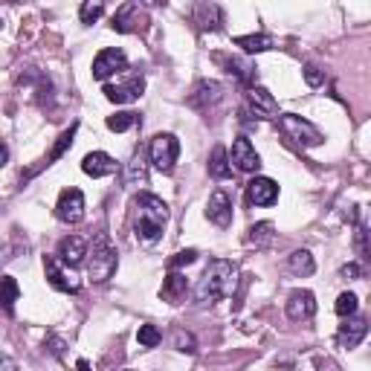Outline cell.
<instances>
[{
	"instance_id": "484cf974",
	"label": "cell",
	"mask_w": 371,
	"mask_h": 371,
	"mask_svg": "<svg viewBox=\"0 0 371 371\" xmlns=\"http://www.w3.org/2000/svg\"><path fill=\"white\" fill-rule=\"evenodd\" d=\"M223 67H226V73L229 76H235L241 84H250L253 81V64L250 61H241V59H223Z\"/></svg>"
},
{
	"instance_id": "5bb4252c",
	"label": "cell",
	"mask_w": 371,
	"mask_h": 371,
	"mask_svg": "<svg viewBox=\"0 0 371 371\" xmlns=\"http://www.w3.org/2000/svg\"><path fill=\"white\" fill-rule=\"evenodd\" d=\"M84 255H87V241L84 238H78V235H67V238H61V244H59V253H56V258L64 264V267H78L81 261H84Z\"/></svg>"
},
{
	"instance_id": "1f68e13d",
	"label": "cell",
	"mask_w": 371,
	"mask_h": 371,
	"mask_svg": "<svg viewBox=\"0 0 371 371\" xmlns=\"http://www.w3.org/2000/svg\"><path fill=\"white\" fill-rule=\"evenodd\" d=\"M171 342H174V348L183 351V354H198V340H195V334H189V331H174Z\"/></svg>"
},
{
	"instance_id": "f35d334b",
	"label": "cell",
	"mask_w": 371,
	"mask_h": 371,
	"mask_svg": "<svg viewBox=\"0 0 371 371\" xmlns=\"http://www.w3.org/2000/svg\"><path fill=\"white\" fill-rule=\"evenodd\" d=\"M0 371H18V362L9 354H0Z\"/></svg>"
},
{
	"instance_id": "7a4b0ae2",
	"label": "cell",
	"mask_w": 371,
	"mask_h": 371,
	"mask_svg": "<svg viewBox=\"0 0 371 371\" xmlns=\"http://www.w3.org/2000/svg\"><path fill=\"white\" fill-rule=\"evenodd\" d=\"M133 206H136V220H133L136 238L143 241V244L160 241L163 226L168 223V206H166V200L157 198V195L143 192V195H136Z\"/></svg>"
},
{
	"instance_id": "d590c367",
	"label": "cell",
	"mask_w": 371,
	"mask_h": 371,
	"mask_svg": "<svg viewBox=\"0 0 371 371\" xmlns=\"http://www.w3.org/2000/svg\"><path fill=\"white\" fill-rule=\"evenodd\" d=\"M305 81H308L310 87H319V84L325 81V73H322L316 64H305Z\"/></svg>"
},
{
	"instance_id": "603a6c76",
	"label": "cell",
	"mask_w": 371,
	"mask_h": 371,
	"mask_svg": "<svg viewBox=\"0 0 371 371\" xmlns=\"http://www.w3.org/2000/svg\"><path fill=\"white\" fill-rule=\"evenodd\" d=\"M209 174H212L215 180L232 177V163H229V154H226L223 146H218V148L212 151V157H209Z\"/></svg>"
},
{
	"instance_id": "9a60e30c",
	"label": "cell",
	"mask_w": 371,
	"mask_h": 371,
	"mask_svg": "<svg viewBox=\"0 0 371 371\" xmlns=\"http://www.w3.org/2000/svg\"><path fill=\"white\" fill-rule=\"evenodd\" d=\"M247 195H250V203H253V206H273V203L278 200V183L270 180V177H255V180L250 183Z\"/></svg>"
},
{
	"instance_id": "6da1fadb",
	"label": "cell",
	"mask_w": 371,
	"mask_h": 371,
	"mask_svg": "<svg viewBox=\"0 0 371 371\" xmlns=\"http://www.w3.org/2000/svg\"><path fill=\"white\" fill-rule=\"evenodd\" d=\"M235 285H238V264H232V261H212L203 275L198 278V285H195V302L198 305H215L218 299H226L235 293Z\"/></svg>"
},
{
	"instance_id": "277c9868",
	"label": "cell",
	"mask_w": 371,
	"mask_h": 371,
	"mask_svg": "<svg viewBox=\"0 0 371 371\" xmlns=\"http://www.w3.org/2000/svg\"><path fill=\"white\" fill-rule=\"evenodd\" d=\"M278 125H282L285 136L293 139V143L302 146V148H316V146L325 143L322 131H319L313 122H308V119H302V116H296V113H278Z\"/></svg>"
},
{
	"instance_id": "52a82bcc",
	"label": "cell",
	"mask_w": 371,
	"mask_h": 371,
	"mask_svg": "<svg viewBox=\"0 0 371 371\" xmlns=\"http://www.w3.org/2000/svg\"><path fill=\"white\" fill-rule=\"evenodd\" d=\"M128 70V56L122 50H116V46H108V50H102L96 59H93V78L96 81H108L111 76Z\"/></svg>"
},
{
	"instance_id": "d4e9b609",
	"label": "cell",
	"mask_w": 371,
	"mask_h": 371,
	"mask_svg": "<svg viewBox=\"0 0 371 371\" xmlns=\"http://www.w3.org/2000/svg\"><path fill=\"white\" fill-rule=\"evenodd\" d=\"M18 296H21V288H18V282H15L12 275H4V278H0V308H4L6 313H12Z\"/></svg>"
},
{
	"instance_id": "5b68a950",
	"label": "cell",
	"mask_w": 371,
	"mask_h": 371,
	"mask_svg": "<svg viewBox=\"0 0 371 371\" xmlns=\"http://www.w3.org/2000/svg\"><path fill=\"white\" fill-rule=\"evenodd\" d=\"M148 157L154 163L157 171L163 174H171L174 171V163L180 157V139L174 133H157L151 139V148H148Z\"/></svg>"
},
{
	"instance_id": "74e56055",
	"label": "cell",
	"mask_w": 371,
	"mask_h": 371,
	"mask_svg": "<svg viewBox=\"0 0 371 371\" xmlns=\"http://www.w3.org/2000/svg\"><path fill=\"white\" fill-rule=\"evenodd\" d=\"M357 250H360V258H368V244H365V229L362 226L357 229Z\"/></svg>"
},
{
	"instance_id": "b9f144b4",
	"label": "cell",
	"mask_w": 371,
	"mask_h": 371,
	"mask_svg": "<svg viewBox=\"0 0 371 371\" xmlns=\"http://www.w3.org/2000/svg\"><path fill=\"white\" fill-rule=\"evenodd\" d=\"M78 371H90V365H87V360H78Z\"/></svg>"
},
{
	"instance_id": "3957f363",
	"label": "cell",
	"mask_w": 371,
	"mask_h": 371,
	"mask_svg": "<svg viewBox=\"0 0 371 371\" xmlns=\"http://www.w3.org/2000/svg\"><path fill=\"white\" fill-rule=\"evenodd\" d=\"M87 275L93 278L96 285L108 282V278L116 273V264H119V255H116V247L111 244L108 232H99L96 241H93V250L87 253Z\"/></svg>"
},
{
	"instance_id": "8fae6325",
	"label": "cell",
	"mask_w": 371,
	"mask_h": 371,
	"mask_svg": "<svg viewBox=\"0 0 371 371\" xmlns=\"http://www.w3.org/2000/svg\"><path fill=\"white\" fill-rule=\"evenodd\" d=\"M229 163H235V168H241V171H258V166H261V157H258L255 146L250 143L247 136H238L235 143H232Z\"/></svg>"
},
{
	"instance_id": "4dcf8cb0",
	"label": "cell",
	"mask_w": 371,
	"mask_h": 371,
	"mask_svg": "<svg viewBox=\"0 0 371 371\" xmlns=\"http://www.w3.org/2000/svg\"><path fill=\"white\" fill-rule=\"evenodd\" d=\"M102 12H105L102 0H87V4H81V9H78V18H81V24H93V21L102 18Z\"/></svg>"
},
{
	"instance_id": "d6986e66",
	"label": "cell",
	"mask_w": 371,
	"mask_h": 371,
	"mask_svg": "<svg viewBox=\"0 0 371 371\" xmlns=\"http://www.w3.org/2000/svg\"><path fill=\"white\" fill-rule=\"evenodd\" d=\"M195 21L200 24V29H218L223 24V9L218 4H198L195 6Z\"/></svg>"
},
{
	"instance_id": "7402d4cb",
	"label": "cell",
	"mask_w": 371,
	"mask_h": 371,
	"mask_svg": "<svg viewBox=\"0 0 371 371\" xmlns=\"http://www.w3.org/2000/svg\"><path fill=\"white\" fill-rule=\"evenodd\" d=\"M186 288H189V285H186V275H180V273H168V278H166V282H163V290H160V296L166 299V302H180L183 296H186Z\"/></svg>"
},
{
	"instance_id": "f1b7e54d",
	"label": "cell",
	"mask_w": 371,
	"mask_h": 371,
	"mask_svg": "<svg viewBox=\"0 0 371 371\" xmlns=\"http://www.w3.org/2000/svg\"><path fill=\"white\" fill-rule=\"evenodd\" d=\"M163 340V334L157 331V325H139V331H136V342L143 345V348H157Z\"/></svg>"
},
{
	"instance_id": "83f0119b",
	"label": "cell",
	"mask_w": 371,
	"mask_h": 371,
	"mask_svg": "<svg viewBox=\"0 0 371 371\" xmlns=\"http://www.w3.org/2000/svg\"><path fill=\"white\" fill-rule=\"evenodd\" d=\"M136 122H139V116H136V113H131V111H119V113L108 116V128H111V131H116V133L131 131Z\"/></svg>"
},
{
	"instance_id": "ffe728a7",
	"label": "cell",
	"mask_w": 371,
	"mask_h": 371,
	"mask_svg": "<svg viewBox=\"0 0 371 371\" xmlns=\"http://www.w3.org/2000/svg\"><path fill=\"white\" fill-rule=\"evenodd\" d=\"M125 183L128 186H146L148 183V163L143 160V154H133L125 166Z\"/></svg>"
},
{
	"instance_id": "8d00e7d4",
	"label": "cell",
	"mask_w": 371,
	"mask_h": 371,
	"mask_svg": "<svg viewBox=\"0 0 371 371\" xmlns=\"http://www.w3.org/2000/svg\"><path fill=\"white\" fill-rule=\"evenodd\" d=\"M340 275H342V278H360V275H362V267H360V264H345V267L340 270Z\"/></svg>"
},
{
	"instance_id": "836d02e7",
	"label": "cell",
	"mask_w": 371,
	"mask_h": 371,
	"mask_svg": "<svg viewBox=\"0 0 371 371\" xmlns=\"http://www.w3.org/2000/svg\"><path fill=\"white\" fill-rule=\"evenodd\" d=\"M73 136H76V125L70 128V131H64L61 136H59V146L53 148V154H50V160H46V166H50V163H56V160H61L64 157V151L73 146Z\"/></svg>"
},
{
	"instance_id": "2e32d148",
	"label": "cell",
	"mask_w": 371,
	"mask_h": 371,
	"mask_svg": "<svg viewBox=\"0 0 371 371\" xmlns=\"http://www.w3.org/2000/svg\"><path fill=\"white\" fill-rule=\"evenodd\" d=\"M368 334V322L362 316H348L345 325H340V331H337V342L342 348H357Z\"/></svg>"
},
{
	"instance_id": "7c38bea8",
	"label": "cell",
	"mask_w": 371,
	"mask_h": 371,
	"mask_svg": "<svg viewBox=\"0 0 371 371\" xmlns=\"http://www.w3.org/2000/svg\"><path fill=\"white\" fill-rule=\"evenodd\" d=\"M206 218H209L215 226H220V229H226V226L232 223V198H229L223 189L212 192V198H209V203H206Z\"/></svg>"
},
{
	"instance_id": "e575fe53",
	"label": "cell",
	"mask_w": 371,
	"mask_h": 371,
	"mask_svg": "<svg viewBox=\"0 0 371 371\" xmlns=\"http://www.w3.org/2000/svg\"><path fill=\"white\" fill-rule=\"evenodd\" d=\"M195 261H198V250H180V253L168 261V267L177 273L180 267H189V264H195Z\"/></svg>"
},
{
	"instance_id": "8992f818",
	"label": "cell",
	"mask_w": 371,
	"mask_h": 371,
	"mask_svg": "<svg viewBox=\"0 0 371 371\" xmlns=\"http://www.w3.org/2000/svg\"><path fill=\"white\" fill-rule=\"evenodd\" d=\"M44 273H46V282H50L56 290H61V293H78V288H81V282L73 275V270L64 267L56 255L44 258Z\"/></svg>"
},
{
	"instance_id": "4fadbf2b",
	"label": "cell",
	"mask_w": 371,
	"mask_h": 371,
	"mask_svg": "<svg viewBox=\"0 0 371 371\" xmlns=\"http://www.w3.org/2000/svg\"><path fill=\"white\" fill-rule=\"evenodd\" d=\"M148 24V18H146V12L139 9V4H125V6H119V12L113 15V29L116 32H136V29H143Z\"/></svg>"
},
{
	"instance_id": "4316f807",
	"label": "cell",
	"mask_w": 371,
	"mask_h": 371,
	"mask_svg": "<svg viewBox=\"0 0 371 371\" xmlns=\"http://www.w3.org/2000/svg\"><path fill=\"white\" fill-rule=\"evenodd\" d=\"M220 84L218 81H203V84H198V93L192 96V105H200V102H218L220 99Z\"/></svg>"
},
{
	"instance_id": "ba28073f",
	"label": "cell",
	"mask_w": 371,
	"mask_h": 371,
	"mask_svg": "<svg viewBox=\"0 0 371 371\" xmlns=\"http://www.w3.org/2000/svg\"><path fill=\"white\" fill-rule=\"evenodd\" d=\"M244 96H247V108H250L255 116H261V119H278V102L273 99V93H270L267 87L250 84Z\"/></svg>"
},
{
	"instance_id": "60d3db41",
	"label": "cell",
	"mask_w": 371,
	"mask_h": 371,
	"mask_svg": "<svg viewBox=\"0 0 371 371\" xmlns=\"http://www.w3.org/2000/svg\"><path fill=\"white\" fill-rule=\"evenodd\" d=\"M50 345H53V348H50V351H53V354H56V357H61V348H64V342H61V340H56V337H53V340H50Z\"/></svg>"
},
{
	"instance_id": "9c48e42d",
	"label": "cell",
	"mask_w": 371,
	"mask_h": 371,
	"mask_svg": "<svg viewBox=\"0 0 371 371\" xmlns=\"http://www.w3.org/2000/svg\"><path fill=\"white\" fill-rule=\"evenodd\" d=\"M143 90H146L143 76H131L122 84H105V96L113 105H131V102H136L139 96H143Z\"/></svg>"
},
{
	"instance_id": "d6a6232c",
	"label": "cell",
	"mask_w": 371,
	"mask_h": 371,
	"mask_svg": "<svg viewBox=\"0 0 371 371\" xmlns=\"http://www.w3.org/2000/svg\"><path fill=\"white\" fill-rule=\"evenodd\" d=\"M357 308H360V299H357V293H342V296L337 299V305H334L337 316H342V319L354 316V313H357Z\"/></svg>"
},
{
	"instance_id": "e0dca14e",
	"label": "cell",
	"mask_w": 371,
	"mask_h": 371,
	"mask_svg": "<svg viewBox=\"0 0 371 371\" xmlns=\"http://www.w3.org/2000/svg\"><path fill=\"white\" fill-rule=\"evenodd\" d=\"M316 313V296L310 290H293L288 296V316L302 322V319H310Z\"/></svg>"
},
{
	"instance_id": "f546056e",
	"label": "cell",
	"mask_w": 371,
	"mask_h": 371,
	"mask_svg": "<svg viewBox=\"0 0 371 371\" xmlns=\"http://www.w3.org/2000/svg\"><path fill=\"white\" fill-rule=\"evenodd\" d=\"M250 244H255V247H267L270 241H273V223H255L253 229H250V238H247Z\"/></svg>"
},
{
	"instance_id": "44dd1931",
	"label": "cell",
	"mask_w": 371,
	"mask_h": 371,
	"mask_svg": "<svg viewBox=\"0 0 371 371\" xmlns=\"http://www.w3.org/2000/svg\"><path fill=\"white\" fill-rule=\"evenodd\" d=\"M235 44L241 46L244 53H267V50H273L275 46V41H273V35H264V32H258V35H241V38H235Z\"/></svg>"
},
{
	"instance_id": "ac0fdd59",
	"label": "cell",
	"mask_w": 371,
	"mask_h": 371,
	"mask_svg": "<svg viewBox=\"0 0 371 371\" xmlns=\"http://www.w3.org/2000/svg\"><path fill=\"white\" fill-rule=\"evenodd\" d=\"M81 171L87 177H111V174H116V160L105 151H93L81 160Z\"/></svg>"
},
{
	"instance_id": "ab89813d",
	"label": "cell",
	"mask_w": 371,
	"mask_h": 371,
	"mask_svg": "<svg viewBox=\"0 0 371 371\" xmlns=\"http://www.w3.org/2000/svg\"><path fill=\"white\" fill-rule=\"evenodd\" d=\"M6 160H9V148H6V143H0V168L6 166Z\"/></svg>"
},
{
	"instance_id": "30bf717a",
	"label": "cell",
	"mask_w": 371,
	"mask_h": 371,
	"mask_svg": "<svg viewBox=\"0 0 371 371\" xmlns=\"http://www.w3.org/2000/svg\"><path fill=\"white\" fill-rule=\"evenodd\" d=\"M56 218L64 223H78L84 218V195L78 189H64L56 203Z\"/></svg>"
},
{
	"instance_id": "cb8c5ba5",
	"label": "cell",
	"mask_w": 371,
	"mask_h": 371,
	"mask_svg": "<svg viewBox=\"0 0 371 371\" xmlns=\"http://www.w3.org/2000/svg\"><path fill=\"white\" fill-rule=\"evenodd\" d=\"M288 267H290V273L293 275H313V270H316V261H313V255H310V250H296L290 258H288Z\"/></svg>"
}]
</instances>
